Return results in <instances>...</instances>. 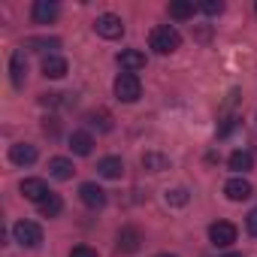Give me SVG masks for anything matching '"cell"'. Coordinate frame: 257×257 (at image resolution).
Here are the masks:
<instances>
[{"instance_id": "cell-1", "label": "cell", "mask_w": 257, "mask_h": 257, "mask_svg": "<svg viewBox=\"0 0 257 257\" xmlns=\"http://www.w3.org/2000/svg\"><path fill=\"white\" fill-rule=\"evenodd\" d=\"M149 46L158 52V55H173L179 46H182V34L173 28V25H161L149 34Z\"/></svg>"}, {"instance_id": "cell-2", "label": "cell", "mask_w": 257, "mask_h": 257, "mask_svg": "<svg viewBox=\"0 0 257 257\" xmlns=\"http://www.w3.org/2000/svg\"><path fill=\"white\" fill-rule=\"evenodd\" d=\"M143 94V85H140V76L137 73H121L115 79V97L121 103H137Z\"/></svg>"}, {"instance_id": "cell-3", "label": "cell", "mask_w": 257, "mask_h": 257, "mask_svg": "<svg viewBox=\"0 0 257 257\" xmlns=\"http://www.w3.org/2000/svg\"><path fill=\"white\" fill-rule=\"evenodd\" d=\"M13 236H16V242H19L22 248H37V245L43 242V227L34 224V221H19V224L13 227Z\"/></svg>"}, {"instance_id": "cell-4", "label": "cell", "mask_w": 257, "mask_h": 257, "mask_svg": "<svg viewBox=\"0 0 257 257\" xmlns=\"http://www.w3.org/2000/svg\"><path fill=\"white\" fill-rule=\"evenodd\" d=\"M94 31L103 37V40H121L124 37V22L112 13H103L97 22H94Z\"/></svg>"}, {"instance_id": "cell-5", "label": "cell", "mask_w": 257, "mask_h": 257, "mask_svg": "<svg viewBox=\"0 0 257 257\" xmlns=\"http://www.w3.org/2000/svg\"><path fill=\"white\" fill-rule=\"evenodd\" d=\"M209 239H212V245L227 248V245L236 242V227H233L230 221H215V224L209 227Z\"/></svg>"}, {"instance_id": "cell-6", "label": "cell", "mask_w": 257, "mask_h": 257, "mask_svg": "<svg viewBox=\"0 0 257 257\" xmlns=\"http://www.w3.org/2000/svg\"><path fill=\"white\" fill-rule=\"evenodd\" d=\"M19 191H22V197H25V200L37 203V206H40V203L52 194V191H49V185H46L43 179H25V182L19 185Z\"/></svg>"}, {"instance_id": "cell-7", "label": "cell", "mask_w": 257, "mask_h": 257, "mask_svg": "<svg viewBox=\"0 0 257 257\" xmlns=\"http://www.w3.org/2000/svg\"><path fill=\"white\" fill-rule=\"evenodd\" d=\"M79 200L88 206V209H103L106 206V191L97 185V182H85L79 188Z\"/></svg>"}, {"instance_id": "cell-8", "label": "cell", "mask_w": 257, "mask_h": 257, "mask_svg": "<svg viewBox=\"0 0 257 257\" xmlns=\"http://www.w3.org/2000/svg\"><path fill=\"white\" fill-rule=\"evenodd\" d=\"M224 194H227V200H233V203H242V200H248V197L254 194V188H251V182H248V179L236 176V179H230V182L224 185Z\"/></svg>"}, {"instance_id": "cell-9", "label": "cell", "mask_w": 257, "mask_h": 257, "mask_svg": "<svg viewBox=\"0 0 257 257\" xmlns=\"http://www.w3.org/2000/svg\"><path fill=\"white\" fill-rule=\"evenodd\" d=\"M140 245H143V233L137 227H121V233H118V251L134 254V251H140Z\"/></svg>"}, {"instance_id": "cell-10", "label": "cell", "mask_w": 257, "mask_h": 257, "mask_svg": "<svg viewBox=\"0 0 257 257\" xmlns=\"http://www.w3.org/2000/svg\"><path fill=\"white\" fill-rule=\"evenodd\" d=\"M25 76H28V58H25L22 49H16L13 58H10V79H13L16 88H22L25 85Z\"/></svg>"}, {"instance_id": "cell-11", "label": "cell", "mask_w": 257, "mask_h": 257, "mask_svg": "<svg viewBox=\"0 0 257 257\" xmlns=\"http://www.w3.org/2000/svg\"><path fill=\"white\" fill-rule=\"evenodd\" d=\"M10 161H13L16 167H31V164H37V146L16 143V146L10 149Z\"/></svg>"}, {"instance_id": "cell-12", "label": "cell", "mask_w": 257, "mask_h": 257, "mask_svg": "<svg viewBox=\"0 0 257 257\" xmlns=\"http://www.w3.org/2000/svg\"><path fill=\"white\" fill-rule=\"evenodd\" d=\"M118 67H121L124 73H137V70L146 67V55H143L140 49H124V52L118 55Z\"/></svg>"}, {"instance_id": "cell-13", "label": "cell", "mask_w": 257, "mask_h": 257, "mask_svg": "<svg viewBox=\"0 0 257 257\" xmlns=\"http://www.w3.org/2000/svg\"><path fill=\"white\" fill-rule=\"evenodd\" d=\"M67 70H70V67H67V61H64L61 55H46V58H43V76H46V79H64Z\"/></svg>"}, {"instance_id": "cell-14", "label": "cell", "mask_w": 257, "mask_h": 257, "mask_svg": "<svg viewBox=\"0 0 257 257\" xmlns=\"http://www.w3.org/2000/svg\"><path fill=\"white\" fill-rule=\"evenodd\" d=\"M58 19V4L55 0H37L34 4V22L37 25H49Z\"/></svg>"}, {"instance_id": "cell-15", "label": "cell", "mask_w": 257, "mask_h": 257, "mask_svg": "<svg viewBox=\"0 0 257 257\" xmlns=\"http://www.w3.org/2000/svg\"><path fill=\"white\" fill-rule=\"evenodd\" d=\"M73 173H76V167H73L70 158H52V161H49V176H52V179L67 182V179H73Z\"/></svg>"}, {"instance_id": "cell-16", "label": "cell", "mask_w": 257, "mask_h": 257, "mask_svg": "<svg viewBox=\"0 0 257 257\" xmlns=\"http://www.w3.org/2000/svg\"><path fill=\"white\" fill-rule=\"evenodd\" d=\"M70 149H73V155H79V158H88V155L94 152V140H91V134H85V131H76V134L70 137Z\"/></svg>"}, {"instance_id": "cell-17", "label": "cell", "mask_w": 257, "mask_h": 257, "mask_svg": "<svg viewBox=\"0 0 257 257\" xmlns=\"http://www.w3.org/2000/svg\"><path fill=\"white\" fill-rule=\"evenodd\" d=\"M97 173L103 176V179H121L124 176V161L121 158H103L100 164H97Z\"/></svg>"}, {"instance_id": "cell-18", "label": "cell", "mask_w": 257, "mask_h": 257, "mask_svg": "<svg viewBox=\"0 0 257 257\" xmlns=\"http://www.w3.org/2000/svg\"><path fill=\"white\" fill-rule=\"evenodd\" d=\"M143 167L149 173H164V170H170V158L161 155V152H146L143 155Z\"/></svg>"}, {"instance_id": "cell-19", "label": "cell", "mask_w": 257, "mask_h": 257, "mask_svg": "<svg viewBox=\"0 0 257 257\" xmlns=\"http://www.w3.org/2000/svg\"><path fill=\"white\" fill-rule=\"evenodd\" d=\"M191 16H194V4H191V0H173V4H170V19L188 22Z\"/></svg>"}, {"instance_id": "cell-20", "label": "cell", "mask_w": 257, "mask_h": 257, "mask_svg": "<svg viewBox=\"0 0 257 257\" xmlns=\"http://www.w3.org/2000/svg\"><path fill=\"white\" fill-rule=\"evenodd\" d=\"M227 164H230V170H236V173H248V170L254 167V158H251V152H242V149H239V152L230 155Z\"/></svg>"}, {"instance_id": "cell-21", "label": "cell", "mask_w": 257, "mask_h": 257, "mask_svg": "<svg viewBox=\"0 0 257 257\" xmlns=\"http://www.w3.org/2000/svg\"><path fill=\"white\" fill-rule=\"evenodd\" d=\"M61 209H64V200H61L58 194H49V197L40 203V215H43V218H55V215H61Z\"/></svg>"}, {"instance_id": "cell-22", "label": "cell", "mask_w": 257, "mask_h": 257, "mask_svg": "<svg viewBox=\"0 0 257 257\" xmlns=\"http://www.w3.org/2000/svg\"><path fill=\"white\" fill-rule=\"evenodd\" d=\"M88 121H91L94 127H100V131H112V115H109L106 109H100V112H91V115H88Z\"/></svg>"}, {"instance_id": "cell-23", "label": "cell", "mask_w": 257, "mask_h": 257, "mask_svg": "<svg viewBox=\"0 0 257 257\" xmlns=\"http://www.w3.org/2000/svg\"><path fill=\"white\" fill-rule=\"evenodd\" d=\"M167 203H170V206H185V203H188V191H185V188L167 191Z\"/></svg>"}, {"instance_id": "cell-24", "label": "cell", "mask_w": 257, "mask_h": 257, "mask_svg": "<svg viewBox=\"0 0 257 257\" xmlns=\"http://www.w3.org/2000/svg\"><path fill=\"white\" fill-rule=\"evenodd\" d=\"M200 10H203L206 16H221V13H224V4H221V0H203Z\"/></svg>"}, {"instance_id": "cell-25", "label": "cell", "mask_w": 257, "mask_h": 257, "mask_svg": "<svg viewBox=\"0 0 257 257\" xmlns=\"http://www.w3.org/2000/svg\"><path fill=\"white\" fill-rule=\"evenodd\" d=\"M70 257H100V254H97L91 245H76V248L70 251Z\"/></svg>"}, {"instance_id": "cell-26", "label": "cell", "mask_w": 257, "mask_h": 257, "mask_svg": "<svg viewBox=\"0 0 257 257\" xmlns=\"http://www.w3.org/2000/svg\"><path fill=\"white\" fill-rule=\"evenodd\" d=\"M245 230H248L251 236H257V209H251V212L245 215Z\"/></svg>"}, {"instance_id": "cell-27", "label": "cell", "mask_w": 257, "mask_h": 257, "mask_svg": "<svg viewBox=\"0 0 257 257\" xmlns=\"http://www.w3.org/2000/svg\"><path fill=\"white\" fill-rule=\"evenodd\" d=\"M28 46H31V49H37V46H40V52H43V49H58L61 43H58V40H31Z\"/></svg>"}, {"instance_id": "cell-28", "label": "cell", "mask_w": 257, "mask_h": 257, "mask_svg": "<svg viewBox=\"0 0 257 257\" xmlns=\"http://www.w3.org/2000/svg\"><path fill=\"white\" fill-rule=\"evenodd\" d=\"M224 257H245V254H224Z\"/></svg>"}, {"instance_id": "cell-29", "label": "cell", "mask_w": 257, "mask_h": 257, "mask_svg": "<svg viewBox=\"0 0 257 257\" xmlns=\"http://www.w3.org/2000/svg\"><path fill=\"white\" fill-rule=\"evenodd\" d=\"M158 257H176V254H158Z\"/></svg>"}]
</instances>
